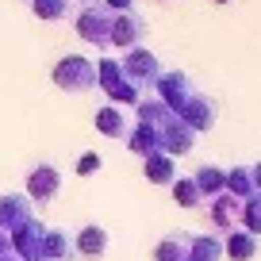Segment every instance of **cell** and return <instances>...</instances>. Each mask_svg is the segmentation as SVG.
Listing matches in <instances>:
<instances>
[{
  "mask_svg": "<svg viewBox=\"0 0 261 261\" xmlns=\"http://www.w3.org/2000/svg\"><path fill=\"white\" fill-rule=\"evenodd\" d=\"M219 257H223V242H219V238H207V234L192 238V246H188V261H219Z\"/></svg>",
  "mask_w": 261,
  "mask_h": 261,
  "instance_id": "obj_8",
  "label": "cell"
},
{
  "mask_svg": "<svg viewBox=\"0 0 261 261\" xmlns=\"http://www.w3.org/2000/svg\"><path fill=\"white\" fill-rule=\"evenodd\" d=\"M142 19L139 16H115L112 19V42H119V46H127V42H135L142 35Z\"/></svg>",
  "mask_w": 261,
  "mask_h": 261,
  "instance_id": "obj_4",
  "label": "cell"
},
{
  "mask_svg": "<svg viewBox=\"0 0 261 261\" xmlns=\"http://www.w3.org/2000/svg\"><path fill=\"white\" fill-rule=\"evenodd\" d=\"M112 16L108 12H100V8H89V12H81V19H77V31L85 35L89 42H112Z\"/></svg>",
  "mask_w": 261,
  "mask_h": 261,
  "instance_id": "obj_3",
  "label": "cell"
},
{
  "mask_svg": "<svg viewBox=\"0 0 261 261\" xmlns=\"http://www.w3.org/2000/svg\"><path fill=\"white\" fill-rule=\"evenodd\" d=\"M100 169V158L96 154H85L81 162H77V173H96Z\"/></svg>",
  "mask_w": 261,
  "mask_h": 261,
  "instance_id": "obj_21",
  "label": "cell"
},
{
  "mask_svg": "<svg viewBox=\"0 0 261 261\" xmlns=\"http://www.w3.org/2000/svg\"><path fill=\"white\" fill-rule=\"evenodd\" d=\"M146 177H154V180H169V177H173V165H169V158H162V154H150V158H146Z\"/></svg>",
  "mask_w": 261,
  "mask_h": 261,
  "instance_id": "obj_15",
  "label": "cell"
},
{
  "mask_svg": "<svg viewBox=\"0 0 261 261\" xmlns=\"http://www.w3.org/2000/svg\"><path fill=\"white\" fill-rule=\"evenodd\" d=\"M69 257V238L62 230H46L42 234V261H65Z\"/></svg>",
  "mask_w": 261,
  "mask_h": 261,
  "instance_id": "obj_9",
  "label": "cell"
},
{
  "mask_svg": "<svg viewBox=\"0 0 261 261\" xmlns=\"http://www.w3.org/2000/svg\"><path fill=\"white\" fill-rule=\"evenodd\" d=\"M173 192H177V200L185 207H196L200 204V188H196V180H177V188H173Z\"/></svg>",
  "mask_w": 261,
  "mask_h": 261,
  "instance_id": "obj_16",
  "label": "cell"
},
{
  "mask_svg": "<svg viewBox=\"0 0 261 261\" xmlns=\"http://www.w3.org/2000/svg\"><path fill=\"white\" fill-rule=\"evenodd\" d=\"M96 127L104 130V135H123V130H127V123H123V112H119V108H104V112L96 115Z\"/></svg>",
  "mask_w": 261,
  "mask_h": 261,
  "instance_id": "obj_12",
  "label": "cell"
},
{
  "mask_svg": "<svg viewBox=\"0 0 261 261\" xmlns=\"http://www.w3.org/2000/svg\"><path fill=\"white\" fill-rule=\"evenodd\" d=\"M35 12L42 19H58V16H65V0H35Z\"/></svg>",
  "mask_w": 261,
  "mask_h": 261,
  "instance_id": "obj_18",
  "label": "cell"
},
{
  "mask_svg": "<svg viewBox=\"0 0 261 261\" xmlns=\"http://www.w3.org/2000/svg\"><path fill=\"white\" fill-rule=\"evenodd\" d=\"M223 185H227V173H223V169H212V165H204V169L196 173V188H204V192H219Z\"/></svg>",
  "mask_w": 261,
  "mask_h": 261,
  "instance_id": "obj_13",
  "label": "cell"
},
{
  "mask_svg": "<svg viewBox=\"0 0 261 261\" xmlns=\"http://www.w3.org/2000/svg\"><path fill=\"white\" fill-rule=\"evenodd\" d=\"M219 4H223V0H219Z\"/></svg>",
  "mask_w": 261,
  "mask_h": 261,
  "instance_id": "obj_24",
  "label": "cell"
},
{
  "mask_svg": "<svg viewBox=\"0 0 261 261\" xmlns=\"http://www.w3.org/2000/svg\"><path fill=\"white\" fill-rule=\"evenodd\" d=\"M212 115H215V108L207 104V100H200V96H192V104L185 108V119H188V127H192V130L212 127Z\"/></svg>",
  "mask_w": 261,
  "mask_h": 261,
  "instance_id": "obj_10",
  "label": "cell"
},
{
  "mask_svg": "<svg viewBox=\"0 0 261 261\" xmlns=\"http://www.w3.org/2000/svg\"><path fill=\"white\" fill-rule=\"evenodd\" d=\"M223 250H227L234 261H250L253 253H257V238H253L250 230H234V234L227 238V246H223Z\"/></svg>",
  "mask_w": 261,
  "mask_h": 261,
  "instance_id": "obj_7",
  "label": "cell"
},
{
  "mask_svg": "<svg viewBox=\"0 0 261 261\" xmlns=\"http://www.w3.org/2000/svg\"><path fill=\"white\" fill-rule=\"evenodd\" d=\"M104 250H108L104 227H85L81 234H77V253H85V257H100Z\"/></svg>",
  "mask_w": 261,
  "mask_h": 261,
  "instance_id": "obj_5",
  "label": "cell"
},
{
  "mask_svg": "<svg viewBox=\"0 0 261 261\" xmlns=\"http://www.w3.org/2000/svg\"><path fill=\"white\" fill-rule=\"evenodd\" d=\"M112 8H130V0H108Z\"/></svg>",
  "mask_w": 261,
  "mask_h": 261,
  "instance_id": "obj_22",
  "label": "cell"
},
{
  "mask_svg": "<svg viewBox=\"0 0 261 261\" xmlns=\"http://www.w3.org/2000/svg\"><path fill=\"white\" fill-rule=\"evenodd\" d=\"M242 223H246V227H250V234H253V238L261 234V196H250V200H246Z\"/></svg>",
  "mask_w": 261,
  "mask_h": 261,
  "instance_id": "obj_14",
  "label": "cell"
},
{
  "mask_svg": "<svg viewBox=\"0 0 261 261\" xmlns=\"http://www.w3.org/2000/svg\"><path fill=\"white\" fill-rule=\"evenodd\" d=\"M54 81L62 85V89H69V92H81V89H89V85L96 81V73H92V65L85 62V58H65V62L54 65Z\"/></svg>",
  "mask_w": 261,
  "mask_h": 261,
  "instance_id": "obj_1",
  "label": "cell"
},
{
  "mask_svg": "<svg viewBox=\"0 0 261 261\" xmlns=\"http://www.w3.org/2000/svg\"><path fill=\"white\" fill-rule=\"evenodd\" d=\"M185 77L180 73H169V77H162V92H165V100H180L185 96Z\"/></svg>",
  "mask_w": 261,
  "mask_h": 261,
  "instance_id": "obj_17",
  "label": "cell"
},
{
  "mask_svg": "<svg viewBox=\"0 0 261 261\" xmlns=\"http://www.w3.org/2000/svg\"><path fill=\"white\" fill-rule=\"evenodd\" d=\"M234 200H219V204H215V215H212V219H215V227H230V223H234Z\"/></svg>",
  "mask_w": 261,
  "mask_h": 261,
  "instance_id": "obj_19",
  "label": "cell"
},
{
  "mask_svg": "<svg viewBox=\"0 0 261 261\" xmlns=\"http://www.w3.org/2000/svg\"><path fill=\"white\" fill-rule=\"evenodd\" d=\"M8 261H12V257H8Z\"/></svg>",
  "mask_w": 261,
  "mask_h": 261,
  "instance_id": "obj_25",
  "label": "cell"
},
{
  "mask_svg": "<svg viewBox=\"0 0 261 261\" xmlns=\"http://www.w3.org/2000/svg\"><path fill=\"white\" fill-rule=\"evenodd\" d=\"M253 177H257V188H261V165H257V169H253Z\"/></svg>",
  "mask_w": 261,
  "mask_h": 261,
  "instance_id": "obj_23",
  "label": "cell"
},
{
  "mask_svg": "<svg viewBox=\"0 0 261 261\" xmlns=\"http://www.w3.org/2000/svg\"><path fill=\"white\" fill-rule=\"evenodd\" d=\"M188 246H192V234H169L158 246L154 257L158 261H188Z\"/></svg>",
  "mask_w": 261,
  "mask_h": 261,
  "instance_id": "obj_6",
  "label": "cell"
},
{
  "mask_svg": "<svg viewBox=\"0 0 261 261\" xmlns=\"http://www.w3.org/2000/svg\"><path fill=\"white\" fill-rule=\"evenodd\" d=\"M227 185L234 188V192L246 196V192H250V169H230V173H227Z\"/></svg>",
  "mask_w": 261,
  "mask_h": 261,
  "instance_id": "obj_20",
  "label": "cell"
},
{
  "mask_svg": "<svg viewBox=\"0 0 261 261\" xmlns=\"http://www.w3.org/2000/svg\"><path fill=\"white\" fill-rule=\"evenodd\" d=\"M58 185H62V177H58L54 165H39V169H31V177H27V192H31L39 204L54 200V196H58Z\"/></svg>",
  "mask_w": 261,
  "mask_h": 261,
  "instance_id": "obj_2",
  "label": "cell"
},
{
  "mask_svg": "<svg viewBox=\"0 0 261 261\" xmlns=\"http://www.w3.org/2000/svg\"><path fill=\"white\" fill-rule=\"evenodd\" d=\"M127 73H135V77H158V62H154V54L150 50H135L130 54V62L123 65Z\"/></svg>",
  "mask_w": 261,
  "mask_h": 261,
  "instance_id": "obj_11",
  "label": "cell"
}]
</instances>
